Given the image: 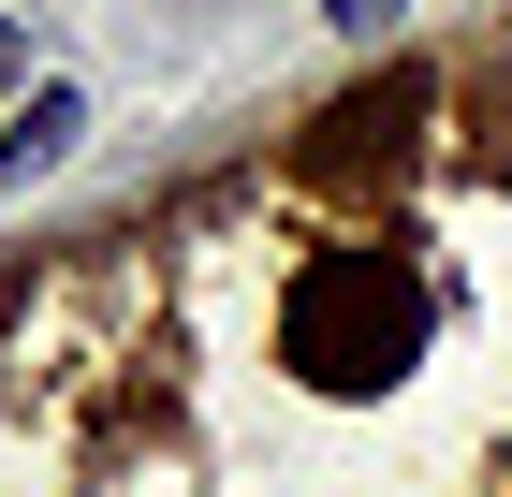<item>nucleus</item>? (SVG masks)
<instances>
[{"instance_id":"obj_2","label":"nucleus","mask_w":512,"mask_h":497,"mask_svg":"<svg viewBox=\"0 0 512 497\" xmlns=\"http://www.w3.org/2000/svg\"><path fill=\"white\" fill-rule=\"evenodd\" d=\"M74 132H88V103H74V88H44V103L15 117V132H0V176H44V161L74 147Z\"/></svg>"},{"instance_id":"obj_4","label":"nucleus","mask_w":512,"mask_h":497,"mask_svg":"<svg viewBox=\"0 0 512 497\" xmlns=\"http://www.w3.org/2000/svg\"><path fill=\"white\" fill-rule=\"evenodd\" d=\"M0 59H15V44H0Z\"/></svg>"},{"instance_id":"obj_1","label":"nucleus","mask_w":512,"mask_h":497,"mask_svg":"<svg viewBox=\"0 0 512 497\" xmlns=\"http://www.w3.org/2000/svg\"><path fill=\"white\" fill-rule=\"evenodd\" d=\"M410 337H425V293H410L381 249H337V264L293 293V351H308L322 381H381V366H410Z\"/></svg>"},{"instance_id":"obj_3","label":"nucleus","mask_w":512,"mask_h":497,"mask_svg":"<svg viewBox=\"0 0 512 497\" xmlns=\"http://www.w3.org/2000/svg\"><path fill=\"white\" fill-rule=\"evenodd\" d=\"M381 15H395V0H337V30H381Z\"/></svg>"}]
</instances>
